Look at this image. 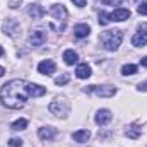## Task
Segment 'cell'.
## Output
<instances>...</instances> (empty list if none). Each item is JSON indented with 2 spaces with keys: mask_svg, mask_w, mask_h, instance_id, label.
<instances>
[{
  "mask_svg": "<svg viewBox=\"0 0 147 147\" xmlns=\"http://www.w3.org/2000/svg\"><path fill=\"white\" fill-rule=\"evenodd\" d=\"M26 127H28V120H26V118H21V120H17V121L12 123V130H16V132L26 130Z\"/></svg>",
  "mask_w": 147,
  "mask_h": 147,
  "instance_id": "cell-19",
  "label": "cell"
},
{
  "mask_svg": "<svg viewBox=\"0 0 147 147\" xmlns=\"http://www.w3.org/2000/svg\"><path fill=\"white\" fill-rule=\"evenodd\" d=\"M139 89H140V91H147V82H142V84L139 86Z\"/></svg>",
  "mask_w": 147,
  "mask_h": 147,
  "instance_id": "cell-28",
  "label": "cell"
},
{
  "mask_svg": "<svg viewBox=\"0 0 147 147\" xmlns=\"http://www.w3.org/2000/svg\"><path fill=\"white\" fill-rule=\"evenodd\" d=\"M89 33H91V28H89L87 24H77V26L74 28V34H75V38H79V39L89 36Z\"/></svg>",
  "mask_w": 147,
  "mask_h": 147,
  "instance_id": "cell-11",
  "label": "cell"
},
{
  "mask_svg": "<svg viewBox=\"0 0 147 147\" xmlns=\"http://www.w3.org/2000/svg\"><path fill=\"white\" fill-rule=\"evenodd\" d=\"M9 146H10V147H21V146H22V140L14 137V139H10V140H9Z\"/></svg>",
  "mask_w": 147,
  "mask_h": 147,
  "instance_id": "cell-23",
  "label": "cell"
},
{
  "mask_svg": "<svg viewBox=\"0 0 147 147\" xmlns=\"http://www.w3.org/2000/svg\"><path fill=\"white\" fill-rule=\"evenodd\" d=\"M28 98H29L28 82H24V80H21V79L9 80L5 86H2L0 99H2V103H3V106H7V108H10V110H19V108H22Z\"/></svg>",
  "mask_w": 147,
  "mask_h": 147,
  "instance_id": "cell-1",
  "label": "cell"
},
{
  "mask_svg": "<svg viewBox=\"0 0 147 147\" xmlns=\"http://www.w3.org/2000/svg\"><path fill=\"white\" fill-rule=\"evenodd\" d=\"M105 3H110V5H116V3H120L121 0H103Z\"/></svg>",
  "mask_w": 147,
  "mask_h": 147,
  "instance_id": "cell-27",
  "label": "cell"
},
{
  "mask_svg": "<svg viewBox=\"0 0 147 147\" xmlns=\"http://www.w3.org/2000/svg\"><path fill=\"white\" fill-rule=\"evenodd\" d=\"M111 118H113V115H111L110 110H99L98 115H96V123L98 125H108L111 121Z\"/></svg>",
  "mask_w": 147,
  "mask_h": 147,
  "instance_id": "cell-9",
  "label": "cell"
},
{
  "mask_svg": "<svg viewBox=\"0 0 147 147\" xmlns=\"http://www.w3.org/2000/svg\"><path fill=\"white\" fill-rule=\"evenodd\" d=\"M139 33H142V34H146V36H147V22L139 26Z\"/></svg>",
  "mask_w": 147,
  "mask_h": 147,
  "instance_id": "cell-26",
  "label": "cell"
},
{
  "mask_svg": "<svg viewBox=\"0 0 147 147\" xmlns=\"http://www.w3.org/2000/svg\"><path fill=\"white\" fill-rule=\"evenodd\" d=\"M28 92L33 98H39V96H43L46 92V89L41 87V86H38V84H28Z\"/></svg>",
  "mask_w": 147,
  "mask_h": 147,
  "instance_id": "cell-13",
  "label": "cell"
},
{
  "mask_svg": "<svg viewBox=\"0 0 147 147\" xmlns=\"http://www.w3.org/2000/svg\"><path fill=\"white\" fill-rule=\"evenodd\" d=\"M38 70H39V74H43V75H51V74H55V70H57V65H55L53 60H43L38 65Z\"/></svg>",
  "mask_w": 147,
  "mask_h": 147,
  "instance_id": "cell-6",
  "label": "cell"
},
{
  "mask_svg": "<svg viewBox=\"0 0 147 147\" xmlns=\"http://www.w3.org/2000/svg\"><path fill=\"white\" fill-rule=\"evenodd\" d=\"M50 16H53L57 21H62V24H65L69 14H67V9H65L63 5L55 3V5H51V9H50Z\"/></svg>",
  "mask_w": 147,
  "mask_h": 147,
  "instance_id": "cell-5",
  "label": "cell"
},
{
  "mask_svg": "<svg viewBox=\"0 0 147 147\" xmlns=\"http://www.w3.org/2000/svg\"><path fill=\"white\" fill-rule=\"evenodd\" d=\"M2 55H3V48L0 46V57H2Z\"/></svg>",
  "mask_w": 147,
  "mask_h": 147,
  "instance_id": "cell-31",
  "label": "cell"
},
{
  "mask_svg": "<svg viewBox=\"0 0 147 147\" xmlns=\"http://www.w3.org/2000/svg\"><path fill=\"white\" fill-rule=\"evenodd\" d=\"M63 60H65L67 65H74V63L79 60V57H77V53H75L74 50H67V51L63 53Z\"/></svg>",
  "mask_w": 147,
  "mask_h": 147,
  "instance_id": "cell-17",
  "label": "cell"
},
{
  "mask_svg": "<svg viewBox=\"0 0 147 147\" xmlns=\"http://www.w3.org/2000/svg\"><path fill=\"white\" fill-rule=\"evenodd\" d=\"M3 74H5V70H3V67H0V77H2Z\"/></svg>",
  "mask_w": 147,
  "mask_h": 147,
  "instance_id": "cell-30",
  "label": "cell"
},
{
  "mask_svg": "<svg viewBox=\"0 0 147 147\" xmlns=\"http://www.w3.org/2000/svg\"><path fill=\"white\" fill-rule=\"evenodd\" d=\"M55 128H51V127H45V128H39L38 130V135H39V139H43V140H51L53 137H55Z\"/></svg>",
  "mask_w": 147,
  "mask_h": 147,
  "instance_id": "cell-12",
  "label": "cell"
},
{
  "mask_svg": "<svg viewBox=\"0 0 147 147\" xmlns=\"http://www.w3.org/2000/svg\"><path fill=\"white\" fill-rule=\"evenodd\" d=\"M132 45H134V46H146L147 45V36L142 34V33L134 34V38H132Z\"/></svg>",
  "mask_w": 147,
  "mask_h": 147,
  "instance_id": "cell-18",
  "label": "cell"
},
{
  "mask_svg": "<svg viewBox=\"0 0 147 147\" xmlns=\"http://www.w3.org/2000/svg\"><path fill=\"white\" fill-rule=\"evenodd\" d=\"M45 41H46V33L41 31V29H36V31L29 36V45H31V46H41Z\"/></svg>",
  "mask_w": 147,
  "mask_h": 147,
  "instance_id": "cell-8",
  "label": "cell"
},
{
  "mask_svg": "<svg viewBox=\"0 0 147 147\" xmlns=\"http://www.w3.org/2000/svg\"><path fill=\"white\" fill-rule=\"evenodd\" d=\"M74 5H77V7H84L86 3H87V0H72Z\"/></svg>",
  "mask_w": 147,
  "mask_h": 147,
  "instance_id": "cell-25",
  "label": "cell"
},
{
  "mask_svg": "<svg viewBox=\"0 0 147 147\" xmlns=\"http://www.w3.org/2000/svg\"><path fill=\"white\" fill-rule=\"evenodd\" d=\"M140 63H142V65H144V67H147V57H144V58H142V60H140Z\"/></svg>",
  "mask_w": 147,
  "mask_h": 147,
  "instance_id": "cell-29",
  "label": "cell"
},
{
  "mask_svg": "<svg viewBox=\"0 0 147 147\" xmlns=\"http://www.w3.org/2000/svg\"><path fill=\"white\" fill-rule=\"evenodd\" d=\"M74 140L75 142H87L89 140V137H91V134H89V130H77V132H74Z\"/></svg>",
  "mask_w": 147,
  "mask_h": 147,
  "instance_id": "cell-15",
  "label": "cell"
},
{
  "mask_svg": "<svg viewBox=\"0 0 147 147\" xmlns=\"http://www.w3.org/2000/svg\"><path fill=\"white\" fill-rule=\"evenodd\" d=\"M48 110L51 111L53 115H57V116H67V115H69V110H70V105H69V101H65L63 98H57L55 101L50 103Z\"/></svg>",
  "mask_w": 147,
  "mask_h": 147,
  "instance_id": "cell-3",
  "label": "cell"
},
{
  "mask_svg": "<svg viewBox=\"0 0 147 147\" xmlns=\"http://www.w3.org/2000/svg\"><path fill=\"white\" fill-rule=\"evenodd\" d=\"M75 75H77L79 79H87V77H91V67H89L87 63H80V65L77 67V70H75Z\"/></svg>",
  "mask_w": 147,
  "mask_h": 147,
  "instance_id": "cell-14",
  "label": "cell"
},
{
  "mask_svg": "<svg viewBox=\"0 0 147 147\" xmlns=\"http://www.w3.org/2000/svg\"><path fill=\"white\" fill-rule=\"evenodd\" d=\"M125 134H127V137H130V139H139L140 134H142V128H140L139 125H130Z\"/></svg>",
  "mask_w": 147,
  "mask_h": 147,
  "instance_id": "cell-16",
  "label": "cell"
},
{
  "mask_svg": "<svg viewBox=\"0 0 147 147\" xmlns=\"http://www.w3.org/2000/svg\"><path fill=\"white\" fill-rule=\"evenodd\" d=\"M128 17H130L128 9H116L110 14V21H113V22H121V21H127Z\"/></svg>",
  "mask_w": 147,
  "mask_h": 147,
  "instance_id": "cell-7",
  "label": "cell"
},
{
  "mask_svg": "<svg viewBox=\"0 0 147 147\" xmlns=\"http://www.w3.org/2000/svg\"><path fill=\"white\" fill-rule=\"evenodd\" d=\"M121 74H123V75H134V74H137V65H134V63L123 65V67H121Z\"/></svg>",
  "mask_w": 147,
  "mask_h": 147,
  "instance_id": "cell-20",
  "label": "cell"
},
{
  "mask_svg": "<svg viewBox=\"0 0 147 147\" xmlns=\"http://www.w3.org/2000/svg\"><path fill=\"white\" fill-rule=\"evenodd\" d=\"M28 14L33 17V19H41L45 16V9L39 5V3H31L29 9H28Z\"/></svg>",
  "mask_w": 147,
  "mask_h": 147,
  "instance_id": "cell-10",
  "label": "cell"
},
{
  "mask_svg": "<svg viewBox=\"0 0 147 147\" xmlns=\"http://www.w3.org/2000/svg\"><path fill=\"white\" fill-rule=\"evenodd\" d=\"M69 79H70V75H69V74H62L60 77H57V79H55V84H57V86H65V84L69 82Z\"/></svg>",
  "mask_w": 147,
  "mask_h": 147,
  "instance_id": "cell-21",
  "label": "cell"
},
{
  "mask_svg": "<svg viewBox=\"0 0 147 147\" xmlns=\"http://www.w3.org/2000/svg\"><path fill=\"white\" fill-rule=\"evenodd\" d=\"M137 2H140V0H137Z\"/></svg>",
  "mask_w": 147,
  "mask_h": 147,
  "instance_id": "cell-32",
  "label": "cell"
},
{
  "mask_svg": "<svg viewBox=\"0 0 147 147\" xmlns=\"http://www.w3.org/2000/svg\"><path fill=\"white\" fill-rule=\"evenodd\" d=\"M137 10H139V14H142V16H147V2L140 3V5L137 7Z\"/></svg>",
  "mask_w": 147,
  "mask_h": 147,
  "instance_id": "cell-24",
  "label": "cell"
},
{
  "mask_svg": "<svg viewBox=\"0 0 147 147\" xmlns=\"http://www.w3.org/2000/svg\"><path fill=\"white\" fill-rule=\"evenodd\" d=\"M99 24L101 26H106L108 22H110V14H106V12H99Z\"/></svg>",
  "mask_w": 147,
  "mask_h": 147,
  "instance_id": "cell-22",
  "label": "cell"
},
{
  "mask_svg": "<svg viewBox=\"0 0 147 147\" xmlns=\"http://www.w3.org/2000/svg\"><path fill=\"white\" fill-rule=\"evenodd\" d=\"M86 92H94L99 98H111L116 94V87H113V86H89V87H86Z\"/></svg>",
  "mask_w": 147,
  "mask_h": 147,
  "instance_id": "cell-4",
  "label": "cell"
},
{
  "mask_svg": "<svg viewBox=\"0 0 147 147\" xmlns=\"http://www.w3.org/2000/svg\"><path fill=\"white\" fill-rule=\"evenodd\" d=\"M99 39H101V43H103V46H105L106 50L115 51V50L121 45L123 33H121V31H118V29H115V31H106V33H103V34H101Z\"/></svg>",
  "mask_w": 147,
  "mask_h": 147,
  "instance_id": "cell-2",
  "label": "cell"
}]
</instances>
